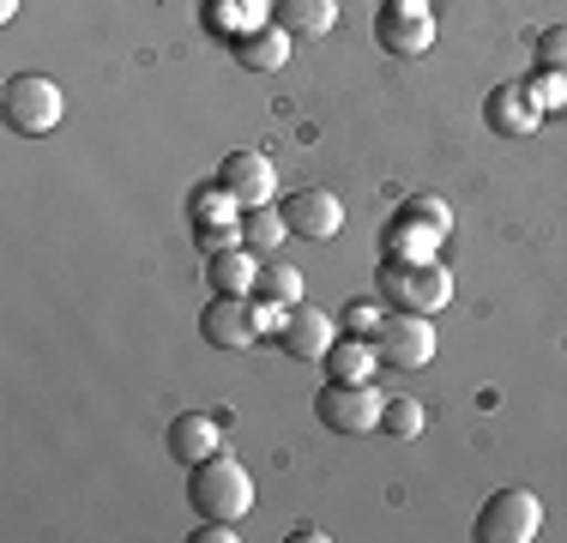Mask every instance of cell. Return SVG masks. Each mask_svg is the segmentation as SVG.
Segmentation results:
<instances>
[{
	"mask_svg": "<svg viewBox=\"0 0 567 543\" xmlns=\"http://www.w3.org/2000/svg\"><path fill=\"white\" fill-rule=\"evenodd\" d=\"M284 236H290L284 206H248V212H241V242H248L260 260H272V254L284 248Z\"/></svg>",
	"mask_w": 567,
	"mask_h": 543,
	"instance_id": "obj_19",
	"label": "cell"
},
{
	"mask_svg": "<svg viewBox=\"0 0 567 543\" xmlns=\"http://www.w3.org/2000/svg\"><path fill=\"white\" fill-rule=\"evenodd\" d=\"M386 7H404V12H429V0H386Z\"/></svg>",
	"mask_w": 567,
	"mask_h": 543,
	"instance_id": "obj_28",
	"label": "cell"
},
{
	"mask_svg": "<svg viewBox=\"0 0 567 543\" xmlns=\"http://www.w3.org/2000/svg\"><path fill=\"white\" fill-rule=\"evenodd\" d=\"M272 24L290 31L296 43H315L339 24V0H272Z\"/></svg>",
	"mask_w": 567,
	"mask_h": 543,
	"instance_id": "obj_15",
	"label": "cell"
},
{
	"mask_svg": "<svg viewBox=\"0 0 567 543\" xmlns=\"http://www.w3.org/2000/svg\"><path fill=\"white\" fill-rule=\"evenodd\" d=\"M332 338H339L332 315H327V308H308V303H296L290 315H284V326H278L284 357H296V362H327Z\"/></svg>",
	"mask_w": 567,
	"mask_h": 543,
	"instance_id": "obj_10",
	"label": "cell"
},
{
	"mask_svg": "<svg viewBox=\"0 0 567 543\" xmlns=\"http://www.w3.org/2000/svg\"><path fill=\"white\" fill-rule=\"evenodd\" d=\"M199 338L212 350H248L260 345V320H254V296H212L199 315Z\"/></svg>",
	"mask_w": 567,
	"mask_h": 543,
	"instance_id": "obj_7",
	"label": "cell"
},
{
	"mask_svg": "<svg viewBox=\"0 0 567 543\" xmlns=\"http://www.w3.org/2000/svg\"><path fill=\"white\" fill-rule=\"evenodd\" d=\"M399 212H411V217H423V224H435L441 236L453 229V206H447V199H435V194H411Z\"/></svg>",
	"mask_w": 567,
	"mask_h": 543,
	"instance_id": "obj_26",
	"label": "cell"
},
{
	"mask_svg": "<svg viewBox=\"0 0 567 543\" xmlns=\"http://www.w3.org/2000/svg\"><path fill=\"white\" fill-rule=\"evenodd\" d=\"M12 12H19V0H0V19H12Z\"/></svg>",
	"mask_w": 567,
	"mask_h": 543,
	"instance_id": "obj_29",
	"label": "cell"
},
{
	"mask_svg": "<svg viewBox=\"0 0 567 543\" xmlns=\"http://www.w3.org/2000/svg\"><path fill=\"white\" fill-rule=\"evenodd\" d=\"M544 532V501L532 489H495L477 508V543H532Z\"/></svg>",
	"mask_w": 567,
	"mask_h": 543,
	"instance_id": "obj_5",
	"label": "cell"
},
{
	"mask_svg": "<svg viewBox=\"0 0 567 543\" xmlns=\"http://www.w3.org/2000/svg\"><path fill=\"white\" fill-rule=\"evenodd\" d=\"M218 182L236 194L241 212H248V206H272V199H278V170H272V157L254 152V145H248V152H229L224 157Z\"/></svg>",
	"mask_w": 567,
	"mask_h": 543,
	"instance_id": "obj_9",
	"label": "cell"
},
{
	"mask_svg": "<svg viewBox=\"0 0 567 543\" xmlns=\"http://www.w3.org/2000/svg\"><path fill=\"white\" fill-rule=\"evenodd\" d=\"M374 31H381V49H393V54H404V61H416V54H429V49H435V12L381 7Z\"/></svg>",
	"mask_w": 567,
	"mask_h": 543,
	"instance_id": "obj_12",
	"label": "cell"
},
{
	"mask_svg": "<svg viewBox=\"0 0 567 543\" xmlns=\"http://www.w3.org/2000/svg\"><path fill=\"white\" fill-rule=\"evenodd\" d=\"M381 320H386V303H381V296H357V303L344 308V332H362V338H369Z\"/></svg>",
	"mask_w": 567,
	"mask_h": 543,
	"instance_id": "obj_25",
	"label": "cell"
},
{
	"mask_svg": "<svg viewBox=\"0 0 567 543\" xmlns=\"http://www.w3.org/2000/svg\"><path fill=\"white\" fill-rule=\"evenodd\" d=\"M381 392H374V380H327L315 399V417L327 423L332 434H374L381 429Z\"/></svg>",
	"mask_w": 567,
	"mask_h": 543,
	"instance_id": "obj_4",
	"label": "cell"
},
{
	"mask_svg": "<svg viewBox=\"0 0 567 543\" xmlns=\"http://www.w3.org/2000/svg\"><path fill=\"white\" fill-rule=\"evenodd\" d=\"M187 501H194L199 520H224V525H241L254 508V478L236 453H212L199 465H187Z\"/></svg>",
	"mask_w": 567,
	"mask_h": 543,
	"instance_id": "obj_1",
	"label": "cell"
},
{
	"mask_svg": "<svg viewBox=\"0 0 567 543\" xmlns=\"http://www.w3.org/2000/svg\"><path fill=\"white\" fill-rule=\"evenodd\" d=\"M374 296H381L386 308H399V315H441V308L453 303V272L435 260H386L374 266Z\"/></svg>",
	"mask_w": 567,
	"mask_h": 543,
	"instance_id": "obj_2",
	"label": "cell"
},
{
	"mask_svg": "<svg viewBox=\"0 0 567 543\" xmlns=\"http://www.w3.org/2000/svg\"><path fill=\"white\" fill-rule=\"evenodd\" d=\"M0 109H7V127H12V133H24V140H43V133L61 127L66 98H61L55 79L19 73V79H7V91H0Z\"/></svg>",
	"mask_w": 567,
	"mask_h": 543,
	"instance_id": "obj_3",
	"label": "cell"
},
{
	"mask_svg": "<svg viewBox=\"0 0 567 543\" xmlns=\"http://www.w3.org/2000/svg\"><path fill=\"white\" fill-rule=\"evenodd\" d=\"M483 121H489V133H502V140H525V133L544 121V109L532 103V91H525L519 79H507V85H495L489 98H483Z\"/></svg>",
	"mask_w": 567,
	"mask_h": 543,
	"instance_id": "obj_11",
	"label": "cell"
},
{
	"mask_svg": "<svg viewBox=\"0 0 567 543\" xmlns=\"http://www.w3.org/2000/svg\"><path fill=\"white\" fill-rule=\"evenodd\" d=\"M441 229L435 224H423V217H411V212H393L386 217V229H381V254L386 260H435L441 254Z\"/></svg>",
	"mask_w": 567,
	"mask_h": 543,
	"instance_id": "obj_14",
	"label": "cell"
},
{
	"mask_svg": "<svg viewBox=\"0 0 567 543\" xmlns=\"http://www.w3.org/2000/svg\"><path fill=\"white\" fill-rule=\"evenodd\" d=\"M290 43H296L290 31H278V24H260V31L236 37V61L248 66V73H272V66L290 61Z\"/></svg>",
	"mask_w": 567,
	"mask_h": 543,
	"instance_id": "obj_16",
	"label": "cell"
},
{
	"mask_svg": "<svg viewBox=\"0 0 567 543\" xmlns=\"http://www.w3.org/2000/svg\"><path fill=\"white\" fill-rule=\"evenodd\" d=\"M525 91H532V103L544 109V115H549V109H561V103H567V79H561V73H544V66H537V73L525 79Z\"/></svg>",
	"mask_w": 567,
	"mask_h": 543,
	"instance_id": "obj_24",
	"label": "cell"
},
{
	"mask_svg": "<svg viewBox=\"0 0 567 543\" xmlns=\"http://www.w3.org/2000/svg\"><path fill=\"white\" fill-rule=\"evenodd\" d=\"M194 236H199V248H206V254H224V248H248V242H241V217H236V224H199Z\"/></svg>",
	"mask_w": 567,
	"mask_h": 543,
	"instance_id": "obj_27",
	"label": "cell"
},
{
	"mask_svg": "<svg viewBox=\"0 0 567 543\" xmlns=\"http://www.w3.org/2000/svg\"><path fill=\"white\" fill-rule=\"evenodd\" d=\"M284 224L302 242H332L344 229V199L327 194V187H302V194L284 199Z\"/></svg>",
	"mask_w": 567,
	"mask_h": 543,
	"instance_id": "obj_8",
	"label": "cell"
},
{
	"mask_svg": "<svg viewBox=\"0 0 567 543\" xmlns=\"http://www.w3.org/2000/svg\"><path fill=\"white\" fill-rule=\"evenodd\" d=\"M381 434H393V441H416V434H423V404H416V399H386L381 404Z\"/></svg>",
	"mask_w": 567,
	"mask_h": 543,
	"instance_id": "obj_22",
	"label": "cell"
},
{
	"mask_svg": "<svg viewBox=\"0 0 567 543\" xmlns=\"http://www.w3.org/2000/svg\"><path fill=\"white\" fill-rule=\"evenodd\" d=\"M374 338L350 332V338H332L327 350V380H374Z\"/></svg>",
	"mask_w": 567,
	"mask_h": 543,
	"instance_id": "obj_18",
	"label": "cell"
},
{
	"mask_svg": "<svg viewBox=\"0 0 567 543\" xmlns=\"http://www.w3.org/2000/svg\"><path fill=\"white\" fill-rule=\"evenodd\" d=\"M532 61L544 66V73H561V79H567V24H549V31L537 37Z\"/></svg>",
	"mask_w": 567,
	"mask_h": 543,
	"instance_id": "obj_23",
	"label": "cell"
},
{
	"mask_svg": "<svg viewBox=\"0 0 567 543\" xmlns=\"http://www.w3.org/2000/svg\"><path fill=\"white\" fill-rule=\"evenodd\" d=\"M229 434H224V417H206V411H187L169 423V453L182 459V465H199V459L224 453Z\"/></svg>",
	"mask_w": 567,
	"mask_h": 543,
	"instance_id": "obj_13",
	"label": "cell"
},
{
	"mask_svg": "<svg viewBox=\"0 0 567 543\" xmlns=\"http://www.w3.org/2000/svg\"><path fill=\"white\" fill-rule=\"evenodd\" d=\"M374 357L386 362V369H423L429 357H435V326H429V315H399V308H386V320L374 326Z\"/></svg>",
	"mask_w": 567,
	"mask_h": 543,
	"instance_id": "obj_6",
	"label": "cell"
},
{
	"mask_svg": "<svg viewBox=\"0 0 567 543\" xmlns=\"http://www.w3.org/2000/svg\"><path fill=\"white\" fill-rule=\"evenodd\" d=\"M236 194H229V187L224 182H212V187H199V194H194V206H187V217H194V229L199 224H236Z\"/></svg>",
	"mask_w": 567,
	"mask_h": 543,
	"instance_id": "obj_21",
	"label": "cell"
},
{
	"mask_svg": "<svg viewBox=\"0 0 567 543\" xmlns=\"http://www.w3.org/2000/svg\"><path fill=\"white\" fill-rule=\"evenodd\" d=\"M254 296H266V303H278V308H296V303H302V272L272 254V260H260V284H254Z\"/></svg>",
	"mask_w": 567,
	"mask_h": 543,
	"instance_id": "obj_20",
	"label": "cell"
},
{
	"mask_svg": "<svg viewBox=\"0 0 567 543\" xmlns=\"http://www.w3.org/2000/svg\"><path fill=\"white\" fill-rule=\"evenodd\" d=\"M254 284H260V254L254 248L212 254V290L218 296H254Z\"/></svg>",
	"mask_w": 567,
	"mask_h": 543,
	"instance_id": "obj_17",
	"label": "cell"
}]
</instances>
